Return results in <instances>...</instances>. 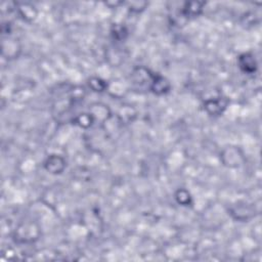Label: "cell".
Wrapping results in <instances>:
<instances>
[{
    "instance_id": "11",
    "label": "cell",
    "mask_w": 262,
    "mask_h": 262,
    "mask_svg": "<svg viewBox=\"0 0 262 262\" xmlns=\"http://www.w3.org/2000/svg\"><path fill=\"white\" fill-rule=\"evenodd\" d=\"M147 5L146 2H131L130 3V9L131 10H135V11H139V10H142L143 8H145V6Z\"/></svg>"
},
{
    "instance_id": "4",
    "label": "cell",
    "mask_w": 262,
    "mask_h": 262,
    "mask_svg": "<svg viewBox=\"0 0 262 262\" xmlns=\"http://www.w3.org/2000/svg\"><path fill=\"white\" fill-rule=\"evenodd\" d=\"M238 65L240 69L246 74H253L257 70V63L254 56L250 52H246L239 57Z\"/></svg>"
},
{
    "instance_id": "8",
    "label": "cell",
    "mask_w": 262,
    "mask_h": 262,
    "mask_svg": "<svg viewBox=\"0 0 262 262\" xmlns=\"http://www.w3.org/2000/svg\"><path fill=\"white\" fill-rule=\"evenodd\" d=\"M111 34L113 36L114 39H116V40L118 41H122L124 40V39L127 37L128 35V31L126 29L125 26H122V25H114L112 27V30H111Z\"/></svg>"
},
{
    "instance_id": "1",
    "label": "cell",
    "mask_w": 262,
    "mask_h": 262,
    "mask_svg": "<svg viewBox=\"0 0 262 262\" xmlns=\"http://www.w3.org/2000/svg\"><path fill=\"white\" fill-rule=\"evenodd\" d=\"M229 99L227 98H214L207 99L204 102V109L208 114L212 116H219L227 109Z\"/></svg>"
},
{
    "instance_id": "5",
    "label": "cell",
    "mask_w": 262,
    "mask_h": 262,
    "mask_svg": "<svg viewBox=\"0 0 262 262\" xmlns=\"http://www.w3.org/2000/svg\"><path fill=\"white\" fill-rule=\"evenodd\" d=\"M150 89L155 95L162 96L167 94L170 90V83L165 77L161 76L160 74H154Z\"/></svg>"
},
{
    "instance_id": "10",
    "label": "cell",
    "mask_w": 262,
    "mask_h": 262,
    "mask_svg": "<svg viewBox=\"0 0 262 262\" xmlns=\"http://www.w3.org/2000/svg\"><path fill=\"white\" fill-rule=\"evenodd\" d=\"M175 198H176V201L183 206H189L192 204V196H191L190 193L186 190L177 191V193L175 195Z\"/></svg>"
},
{
    "instance_id": "7",
    "label": "cell",
    "mask_w": 262,
    "mask_h": 262,
    "mask_svg": "<svg viewBox=\"0 0 262 262\" xmlns=\"http://www.w3.org/2000/svg\"><path fill=\"white\" fill-rule=\"evenodd\" d=\"M17 6L19 8L20 11V15L28 21H32L35 16H36V12H35V7L28 4V3H17Z\"/></svg>"
},
{
    "instance_id": "2",
    "label": "cell",
    "mask_w": 262,
    "mask_h": 262,
    "mask_svg": "<svg viewBox=\"0 0 262 262\" xmlns=\"http://www.w3.org/2000/svg\"><path fill=\"white\" fill-rule=\"evenodd\" d=\"M44 167L52 174H60L66 167V161L60 155H51L46 159Z\"/></svg>"
},
{
    "instance_id": "3",
    "label": "cell",
    "mask_w": 262,
    "mask_h": 262,
    "mask_svg": "<svg viewBox=\"0 0 262 262\" xmlns=\"http://www.w3.org/2000/svg\"><path fill=\"white\" fill-rule=\"evenodd\" d=\"M30 232H39V229L38 228L34 229L33 224H22L16 230V237H17L16 239L22 243L33 242L34 239L37 238L35 235L30 234Z\"/></svg>"
},
{
    "instance_id": "6",
    "label": "cell",
    "mask_w": 262,
    "mask_h": 262,
    "mask_svg": "<svg viewBox=\"0 0 262 262\" xmlns=\"http://www.w3.org/2000/svg\"><path fill=\"white\" fill-rule=\"evenodd\" d=\"M204 5H205L204 2H199V1L186 2L181 9V14L183 17H186L188 19L196 18L202 14Z\"/></svg>"
},
{
    "instance_id": "9",
    "label": "cell",
    "mask_w": 262,
    "mask_h": 262,
    "mask_svg": "<svg viewBox=\"0 0 262 262\" xmlns=\"http://www.w3.org/2000/svg\"><path fill=\"white\" fill-rule=\"evenodd\" d=\"M88 84H89V87L94 91H97V93H102V91L106 90L108 87L107 82L101 80L100 78H98V77L90 78Z\"/></svg>"
}]
</instances>
